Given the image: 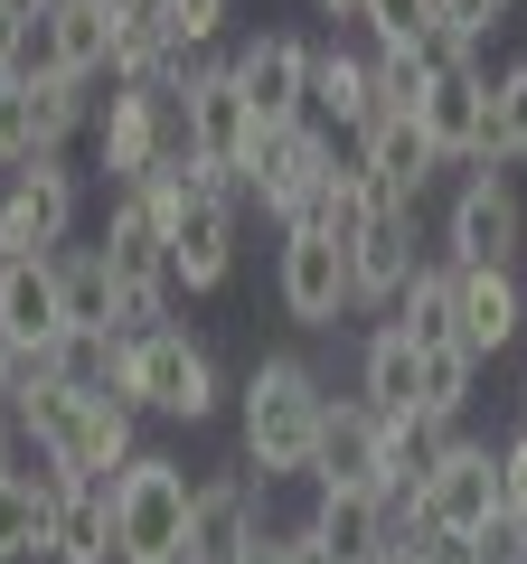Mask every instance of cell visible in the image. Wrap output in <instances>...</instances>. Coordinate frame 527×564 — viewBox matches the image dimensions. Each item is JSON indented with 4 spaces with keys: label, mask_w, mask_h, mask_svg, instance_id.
Here are the masks:
<instances>
[{
    "label": "cell",
    "mask_w": 527,
    "mask_h": 564,
    "mask_svg": "<svg viewBox=\"0 0 527 564\" xmlns=\"http://www.w3.org/2000/svg\"><path fill=\"white\" fill-rule=\"evenodd\" d=\"M508 161H527V57L490 76V132H481L471 170H508Z\"/></svg>",
    "instance_id": "33"
},
{
    "label": "cell",
    "mask_w": 527,
    "mask_h": 564,
    "mask_svg": "<svg viewBox=\"0 0 527 564\" xmlns=\"http://www.w3.org/2000/svg\"><path fill=\"white\" fill-rule=\"evenodd\" d=\"M0 564H10V555H0Z\"/></svg>",
    "instance_id": "53"
},
{
    "label": "cell",
    "mask_w": 527,
    "mask_h": 564,
    "mask_svg": "<svg viewBox=\"0 0 527 564\" xmlns=\"http://www.w3.org/2000/svg\"><path fill=\"white\" fill-rule=\"evenodd\" d=\"M377 564H415V555H377Z\"/></svg>",
    "instance_id": "50"
},
{
    "label": "cell",
    "mask_w": 527,
    "mask_h": 564,
    "mask_svg": "<svg viewBox=\"0 0 527 564\" xmlns=\"http://www.w3.org/2000/svg\"><path fill=\"white\" fill-rule=\"evenodd\" d=\"M415 508H424V527H433V536H481V527L499 518V452L462 433V443L443 452V470H433V480L415 489Z\"/></svg>",
    "instance_id": "9"
},
{
    "label": "cell",
    "mask_w": 527,
    "mask_h": 564,
    "mask_svg": "<svg viewBox=\"0 0 527 564\" xmlns=\"http://www.w3.org/2000/svg\"><path fill=\"white\" fill-rule=\"evenodd\" d=\"M358 20L377 47H424L433 39V0H358Z\"/></svg>",
    "instance_id": "38"
},
{
    "label": "cell",
    "mask_w": 527,
    "mask_h": 564,
    "mask_svg": "<svg viewBox=\"0 0 527 564\" xmlns=\"http://www.w3.org/2000/svg\"><path fill=\"white\" fill-rule=\"evenodd\" d=\"M47 518H57V470L39 452H20V470L0 480V555H47Z\"/></svg>",
    "instance_id": "25"
},
{
    "label": "cell",
    "mask_w": 527,
    "mask_h": 564,
    "mask_svg": "<svg viewBox=\"0 0 527 564\" xmlns=\"http://www.w3.org/2000/svg\"><path fill=\"white\" fill-rule=\"evenodd\" d=\"M330 170H340V141H330L321 122H255L236 180H245V198L273 217V236H292V226H302V207L321 198Z\"/></svg>",
    "instance_id": "3"
},
{
    "label": "cell",
    "mask_w": 527,
    "mask_h": 564,
    "mask_svg": "<svg viewBox=\"0 0 527 564\" xmlns=\"http://www.w3.org/2000/svg\"><path fill=\"white\" fill-rule=\"evenodd\" d=\"M377 217H386V198H377V188H367L358 170L340 161V170L321 180V198L302 207V226H292V236H321V245H340V254H348V245H358V236H367Z\"/></svg>",
    "instance_id": "28"
},
{
    "label": "cell",
    "mask_w": 527,
    "mask_h": 564,
    "mask_svg": "<svg viewBox=\"0 0 527 564\" xmlns=\"http://www.w3.org/2000/svg\"><path fill=\"white\" fill-rule=\"evenodd\" d=\"M499 10H518V0H499Z\"/></svg>",
    "instance_id": "52"
},
{
    "label": "cell",
    "mask_w": 527,
    "mask_h": 564,
    "mask_svg": "<svg viewBox=\"0 0 527 564\" xmlns=\"http://www.w3.org/2000/svg\"><path fill=\"white\" fill-rule=\"evenodd\" d=\"M180 321V292H170V282H114V339H151V329H170Z\"/></svg>",
    "instance_id": "37"
},
{
    "label": "cell",
    "mask_w": 527,
    "mask_h": 564,
    "mask_svg": "<svg viewBox=\"0 0 527 564\" xmlns=\"http://www.w3.org/2000/svg\"><path fill=\"white\" fill-rule=\"evenodd\" d=\"M311 489H367V499H386V480H377V404L367 395H330Z\"/></svg>",
    "instance_id": "20"
},
{
    "label": "cell",
    "mask_w": 527,
    "mask_h": 564,
    "mask_svg": "<svg viewBox=\"0 0 527 564\" xmlns=\"http://www.w3.org/2000/svg\"><path fill=\"white\" fill-rule=\"evenodd\" d=\"M367 76H377V113H424V85H433V57L424 47H377L367 57Z\"/></svg>",
    "instance_id": "35"
},
{
    "label": "cell",
    "mask_w": 527,
    "mask_h": 564,
    "mask_svg": "<svg viewBox=\"0 0 527 564\" xmlns=\"http://www.w3.org/2000/svg\"><path fill=\"white\" fill-rule=\"evenodd\" d=\"M321 20H358V0H321Z\"/></svg>",
    "instance_id": "48"
},
{
    "label": "cell",
    "mask_w": 527,
    "mask_h": 564,
    "mask_svg": "<svg viewBox=\"0 0 527 564\" xmlns=\"http://www.w3.org/2000/svg\"><path fill=\"white\" fill-rule=\"evenodd\" d=\"M424 141H433V161H481V132H490V66H433V85H424Z\"/></svg>",
    "instance_id": "15"
},
{
    "label": "cell",
    "mask_w": 527,
    "mask_h": 564,
    "mask_svg": "<svg viewBox=\"0 0 527 564\" xmlns=\"http://www.w3.org/2000/svg\"><path fill=\"white\" fill-rule=\"evenodd\" d=\"M57 302H66V329H104L114 321V263L95 245H57Z\"/></svg>",
    "instance_id": "32"
},
{
    "label": "cell",
    "mask_w": 527,
    "mask_h": 564,
    "mask_svg": "<svg viewBox=\"0 0 527 564\" xmlns=\"http://www.w3.org/2000/svg\"><path fill=\"white\" fill-rule=\"evenodd\" d=\"M471 564H527V518H508V508H499V518L471 536Z\"/></svg>",
    "instance_id": "41"
},
{
    "label": "cell",
    "mask_w": 527,
    "mask_h": 564,
    "mask_svg": "<svg viewBox=\"0 0 527 564\" xmlns=\"http://www.w3.org/2000/svg\"><path fill=\"white\" fill-rule=\"evenodd\" d=\"M226 20H236V0H170V10H161L170 47H189V57H207V47L226 39Z\"/></svg>",
    "instance_id": "39"
},
{
    "label": "cell",
    "mask_w": 527,
    "mask_h": 564,
    "mask_svg": "<svg viewBox=\"0 0 527 564\" xmlns=\"http://www.w3.org/2000/svg\"><path fill=\"white\" fill-rule=\"evenodd\" d=\"M47 564H114V470H76V480H57Z\"/></svg>",
    "instance_id": "21"
},
{
    "label": "cell",
    "mask_w": 527,
    "mask_h": 564,
    "mask_svg": "<svg viewBox=\"0 0 527 564\" xmlns=\"http://www.w3.org/2000/svg\"><path fill=\"white\" fill-rule=\"evenodd\" d=\"M132 414H161V423H207L226 404V377L180 321L151 329V339H122V386H114Z\"/></svg>",
    "instance_id": "2"
},
{
    "label": "cell",
    "mask_w": 527,
    "mask_h": 564,
    "mask_svg": "<svg viewBox=\"0 0 527 564\" xmlns=\"http://www.w3.org/2000/svg\"><path fill=\"white\" fill-rule=\"evenodd\" d=\"M29 367L57 377V386H76V395H114V386H122V339H114V329H57Z\"/></svg>",
    "instance_id": "27"
},
{
    "label": "cell",
    "mask_w": 527,
    "mask_h": 564,
    "mask_svg": "<svg viewBox=\"0 0 527 564\" xmlns=\"http://www.w3.org/2000/svg\"><path fill=\"white\" fill-rule=\"evenodd\" d=\"M20 452H29V443H20V414H10V404H0V480H10V470H20Z\"/></svg>",
    "instance_id": "46"
},
{
    "label": "cell",
    "mask_w": 527,
    "mask_h": 564,
    "mask_svg": "<svg viewBox=\"0 0 527 564\" xmlns=\"http://www.w3.org/2000/svg\"><path fill=\"white\" fill-rule=\"evenodd\" d=\"M189 489L198 480L170 452H132V470H114V564H180Z\"/></svg>",
    "instance_id": "4"
},
{
    "label": "cell",
    "mask_w": 527,
    "mask_h": 564,
    "mask_svg": "<svg viewBox=\"0 0 527 564\" xmlns=\"http://www.w3.org/2000/svg\"><path fill=\"white\" fill-rule=\"evenodd\" d=\"M47 20H57V76H76V85H114V20H104L95 0H57Z\"/></svg>",
    "instance_id": "30"
},
{
    "label": "cell",
    "mask_w": 527,
    "mask_h": 564,
    "mask_svg": "<svg viewBox=\"0 0 527 564\" xmlns=\"http://www.w3.org/2000/svg\"><path fill=\"white\" fill-rule=\"evenodd\" d=\"M245 564H302V555H292V527H264V536L245 545Z\"/></svg>",
    "instance_id": "43"
},
{
    "label": "cell",
    "mask_w": 527,
    "mask_h": 564,
    "mask_svg": "<svg viewBox=\"0 0 527 564\" xmlns=\"http://www.w3.org/2000/svg\"><path fill=\"white\" fill-rule=\"evenodd\" d=\"M66 329V302H57V263L47 254H0V339L39 358L47 339Z\"/></svg>",
    "instance_id": "22"
},
{
    "label": "cell",
    "mask_w": 527,
    "mask_h": 564,
    "mask_svg": "<svg viewBox=\"0 0 527 564\" xmlns=\"http://www.w3.org/2000/svg\"><path fill=\"white\" fill-rule=\"evenodd\" d=\"M499 508H508V518H527V433H508V443H499Z\"/></svg>",
    "instance_id": "42"
},
{
    "label": "cell",
    "mask_w": 527,
    "mask_h": 564,
    "mask_svg": "<svg viewBox=\"0 0 527 564\" xmlns=\"http://www.w3.org/2000/svg\"><path fill=\"white\" fill-rule=\"evenodd\" d=\"M0 76L10 85H57V20H10L0 29Z\"/></svg>",
    "instance_id": "36"
},
{
    "label": "cell",
    "mask_w": 527,
    "mask_h": 564,
    "mask_svg": "<svg viewBox=\"0 0 527 564\" xmlns=\"http://www.w3.org/2000/svg\"><path fill=\"white\" fill-rule=\"evenodd\" d=\"M433 29L462 47H490V29H499V0H433Z\"/></svg>",
    "instance_id": "40"
},
{
    "label": "cell",
    "mask_w": 527,
    "mask_h": 564,
    "mask_svg": "<svg viewBox=\"0 0 527 564\" xmlns=\"http://www.w3.org/2000/svg\"><path fill=\"white\" fill-rule=\"evenodd\" d=\"M471 386H481V358H471L462 339H452V348H424V377H415V404H424V414L462 423V414H471Z\"/></svg>",
    "instance_id": "34"
},
{
    "label": "cell",
    "mask_w": 527,
    "mask_h": 564,
    "mask_svg": "<svg viewBox=\"0 0 527 564\" xmlns=\"http://www.w3.org/2000/svg\"><path fill=\"white\" fill-rule=\"evenodd\" d=\"M273 302H283V321L302 329H340L348 311V254L321 236H283V254H273Z\"/></svg>",
    "instance_id": "11"
},
{
    "label": "cell",
    "mask_w": 527,
    "mask_h": 564,
    "mask_svg": "<svg viewBox=\"0 0 527 564\" xmlns=\"http://www.w3.org/2000/svg\"><path fill=\"white\" fill-rule=\"evenodd\" d=\"M132 452H142V414H132L122 395H95V404H85V433H76L66 480H76V470H132Z\"/></svg>",
    "instance_id": "31"
},
{
    "label": "cell",
    "mask_w": 527,
    "mask_h": 564,
    "mask_svg": "<svg viewBox=\"0 0 527 564\" xmlns=\"http://www.w3.org/2000/svg\"><path fill=\"white\" fill-rule=\"evenodd\" d=\"M452 292H462V263L424 254V273L406 282V302L386 311V321H396V329L415 339V358H424V348H452Z\"/></svg>",
    "instance_id": "29"
},
{
    "label": "cell",
    "mask_w": 527,
    "mask_h": 564,
    "mask_svg": "<svg viewBox=\"0 0 527 564\" xmlns=\"http://www.w3.org/2000/svg\"><path fill=\"white\" fill-rule=\"evenodd\" d=\"M518 433H527V386H518Z\"/></svg>",
    "instance_id": "49"
},
{
    "label": "cell",
    "mask_w": 527,
    "mask_h": 564,
    "mask_svg": "<svg viewBox=\"0 0 527 564\" xmlns=\"http://www.w3.org/2000/svg\"><path fill=\"white\" fill-rule=\"evenodd\" d=\"M321 414H330V386L311 358H292V348H273V358H255V377H245V443L236 462L255 470L264 489L273 480H311V462H321Z\"/></svg>",
    "instance_id": "1"
},
{
    "label": "cell",
    "mask_w": 527,
    "mask_h": 564,
    "mask_svg": "<svg viewBox=\"0 0 527 564\" xmlns=\"http://www.w3.org/2000/svg\"><path fill=\"white\" fill-rule=\"evenodd\" d=\"M0 95H10V76H0Z\"/></svg>",
    "instance_id": "51"
},
{
    "label": "cell",
    "mask_w": 527,
    "mask_h": 564,
    "mask_svg": "<svg viewBox=\"0 0 527 564\" xmlns=\"http://www.w3.org/2000/svg\"><path fill=\"white\" fill-rule=\"evenodd\" d=\"M47 10H57V0H0V29L10 20H47Z\"/></svg>",
    "instance_id": "47"
},
{
    "label": "cell",
    "mask_w": 527,
    "mask_h": 564,
    "mask_svg": "<svg viewBox=\"0 0 527 564\" xmlns=\"http://www.w3.org/2000/svg\"><path fill=\"white\" fill-rule=\"evenodd\" d=\"M236 226H245V207H226V198H198L189 217H170V292H217L236 273Z\"/></svg>",
    "instance_id": "18"
},
{
    "label": "cell",
    "mask_w": 527,
    "mask_h": 564,
    "mask_svg": "<svg viewBox=\"0 0 527 564\" xmlns=\"http://www.w3.org/2000/svg\"><path fill=\"white\" fill-rule=\"evenodd\" d=\"M170 151H180V104L114 85L104 113H95V170H104V188H142Z\"/></svg>",
    "instance_id": "6"
},
{
    "label": "cell",
    "mask_w": 527,
    "mask_h": 564,
    "mask_svg": "<svg viewBox=\"0 0 527 564\" xmlns=\"http://www.w3.org/2000/svg\"><path fill=\"white\" fill-rule=\"evenodd\" d=\"M452 443H462V423L424 414V404H415V414H377V480L386 489H424Z\"/></svg>",
    "instance_id": "23"
},
{
    "label": "cell",
    "mask_w": 527,
    "mask_h": 564,
    "mask_svg": "<svg viewBox=\"0 0 527 564\" xmlns=\"http://www.w3.org/2000/svg\"><path fill=\"white\" fill-rule=\"evenodd\" d=\"M76 217H85V188L66 161L0 180V254H57V245H76Z\"/></svg>",
    "instance_id": "7"
},
{
    "label": "cell",
    "mask_w": 527,
    "mask_h": 564,
    "mask_svg": "<svg viewBox=\"0 0 527 564\" xmlns=\"http://www.w3.org/2000/svg\"><path fill=\"white\" fill-rule=\"evenodd\" d=\"M302 536L321 545L330 564H377L386 555V499H367V489H321L302 518Z\"/></svg>",
    "instance_id": "24"
},
{
    "label": "cell",
    "mask_w": 527,
    "mask_h": 564,
    "mask_svg": "<svg viewBox=\"0 0 527 564\" xmlns=\"http://www.w3.org/2000/svg\"><path fill=\"white\" fill-rule=\"evenodd\" d=\"M255 536H264V480L245 462L189 489V545H180V564H245Z\"/></svg>",
    "instance_id": "8"
},
{
    "label": "cell",
    "mask_w": 527,
    "mask_h": 564,
    "mask_svg": "<svg viewBox=\"0 0 527 564\" xmlns=\"http://www.w3.org/2000/svg\"><path fill=\"white\" fill-rule=\"evenodd\" d=\"M415 273H424V226H415V207H386V217L348 245V302L358 311H396Z\"/></svg>",
    "instance_id": "13"
},
{
    "label": "cell",
    "mask_w": 527,
    "mask_h": 564,
    "mask_svg": "<svg viewBox=\"0 0 527 564\" xmlns=\"http://www.w3.org/2000/svg\"><path fill=\"white\" fill-rule=\"evenodd\" d=\"M415 377H424V358H415V339L396 321H377L358 339V395L377 404V414H415Z\"/></svg>",
    "instance_id": "26"
},
{
    "label": "cell",
    "mask_w": 527,
    "mask_h": 564,
    "mask_svg": "<svg viewBox=\"0 0 527 564\" xmlns=\"http://www.w3.org/2000/svg\"><path fill=\"white\" fill-rule=\"evenodd\" d=\"M95 10H104V20H114V29H132V20H161L170 0H95Z\"/></svg>",
    "instance_id": "45"
},
{
    "label": "cell",
    "mask_w": 527,
    "mask_h": 564,
    "mask_svg": "<svg viewBox=\"0 0 527 564\" xmlns=\"http://www.w3.org/2000/svg\"><path fill=\"white\" fill-rule=\"evenodd\" d=\"M302 29H255V39L226 57L236 95L255 104V122H302Z\"/></svg>",
    "instance_id": "16"
},
{
    "label": "cell",
    "mask_w": 527,
    "mask_h": 564,
    "mask_svg": "<svg viewBox=\"0 0 527 564\" xmlns=\"http://www.w3.org/2000/svg\"><path fill=\"white\" fill-rule=\"evenodd\" d=\"M433 254L462 263V273H481V263H508V273H518V254H527V198L499 180V170H471Z\"/></svg>",
    "instance_id": "5"
},
{
    "label": "cell",
    "mask_w": 527,
    "mask_h": 564,
    "mask_svg": "<svg viewBox=\"0 0 527 564\" xmlns=\"http://www.w3.org/2000/svg\"><path fill=\"white\" fill-rule=\"evenodd\" d=\"M348 170H358L367 188H377L386 207H424V188H433V141H424V122H406V113H377L358 132V151H348Z\"/></svg>",
    "instance_id": "14"
},
{
    "label": "cell",
    "mask_w": 527,
    "mask_h": 564,
    "mask_svg": "<svg viewBox=\"0 0 527 564\" xmlns=\"http://www.w3.org/2000/svg\"><path fill=\"white\" fill-rule=\"evenodd\" d=\"M20 386H29V348L0 339V404H20Z\"/></svg>",
    "instance_id": "44"
},
{
    "label": "cell",
    "mask_w": 527,
    "mask_h": 564,
    "mask_svg": "<svg viewBox=\"0 0 527 564\" xmlns=\"http://www.w3.org/2000/svg\"><path fill=\"white\" fill-rule=\"evenodd\" d=\"M302 122H321L330 141H358L367 122H377V76H367V57L358 47H340V39H311L302 47Z\"/></svg>",
    "instance_id": "10"
},
{
    "label": "cell",
    "mask_w": 527,
    "mask_h": 564,
    "mask_svg": "<svg viewBox=\"0 0 527 564\" xmlns=\"http://www.w3.org/2000/svg\"><path fill=\"white\" fill-rule=\"evenodd\" d=\"M527 329V282L508 273V263H481V273H462V292H452V339L471 348V358H499L508 339Z\"/></svg>",
    "instance_id": "17"
},
{
    "label": "cell",
    "mask_w": 527,
    "mask_h": 564,
    "mask_svg": "<svg viewBox=\"0 0 527 564\" xmlns=\"http://www.w3.org/2000/svg\"><path fill=\"white\" fill-rule=\"evenodd\" d=\"M95 254L114 263V282H170V226L142 188H114L104 198V226H95Z\"/></svg>",
    "instance_id": "19"
},
{
    "label": "cell",
    "mask_w": 527,
    "mask_h": 564,
    "mask_svg": "<svg viewBox=\"0 0 527 564\" xmlns=\"http://www.w3.org/2000/svg\"><path fill=\"white\" fill-rule=\"evenodd\" d=\"M180 141L198 151L207 170H236L245 161V141H255V104L236 95L226 57H198V76H189V95H180Z\"/></svg>",
    "instance_id": "12"
}]
</instances>
